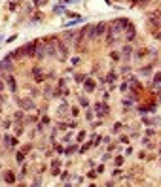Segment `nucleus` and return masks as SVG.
<instances>
[{"instance_id": "17", "label": "nucleus", "mask_w": 161, "mask_h": 187, "mask_svg": "<svg viewBox=\"0 0 161 187\" xmlns=\"http://www.w3.org/2000/svg\"><path fill=\"white\" fill-rule=\"evenodd\" d=\"M89 38H95V28H93V27L89 28Z\"/></svg>"}, {"instance_id": "16", "label": "nucleus", "mask_w": 161, "mask_h": 187, "mask_svg": "<svg viewBox=\"0 0 161 187\" xmlns=\"http://www.w3.org/2000/svg\"><path fill=\"white\" fill-rule=\"evenodd\" d=\"M140 74H142V76H148V74H150V68H142V70H140Z\"/></svg>"}, {"instance_id": "12", "label": "nucleus", "mask_w": 161, "mask_h": 187, "mask_svg": "<svg viewBox=\"0 0 161 187\" xmlns=\"http://www.w3.org/2000/svg\"><path fill=\"white\" fill-rule=\"evenodd\" d=\"M131 51H133V47H131V46H125L123 47V55H131Z\"/></svg>"}, {"instance_id": "5", "label": "nucleus", "mask_w": 161, "mask_h": 187, "mask_svg": "<svg viewBox=\"0 0 161 187\" xmlns=\"http://www.w3.org/2000/svg\"><path fill=\"white\" fill-rule=\"evenodd\" d=\"M34 57H36V59H44V57H46V46H36V53H34Z\"/></svg>"}, {"instance_id": "19", "label": "nucleus", "mask_w": 161, "mask_h": 187, "mask_svg": "<svg viewBox=\"0 0 161 187\" xmlns=\"http://www.w3.org/2000/svg\"><path fill=\"white\" fill-rule=\"evenodd\" d=\"M2 91H4V83L0 81V93H2Z\"/></svg>"}, {"instance_id": "11", "label": "nucleus", "mask_w": 161, "mask_h": 187, "mask_svg": "<svg viewBox=\"0 0 161 187\" xmlns=\"http://www.w3.org/2000/svg\"><path fill=\"white\" fill-rule=\"evenodd\" d=\"M80 104H82L83 108H87V106H89V102H87V98H83V96H80Z\"/></svg>"}, {"instance_id": "10", "label": "nucleus", "mask_w": 161, "mask_h": 187, "mask_svg": "<svg viewBox=\"0 0 161 187\" xmlns=\"http://www.w3.org/2000/svg\"><path fill=\"white\" fill-rule=\"evenodd\" d=\"M46 53L49 55V57H57V47H53V46H46Z\"/></svg>"}, {"instance_id": "14", "label": "nucleus", "mask_w": 161, "mask_h": 187, "mask_svg": "<svg viewBox=\"0 0 161 187\" xmlns=\"http://www.w3.org/2000/svg\"><path fill=\"white\" fill-rule=\"evenodd\" d=\"M74 151H76V146H70V147H66L64 153H68V155H70V153H74Z\"/></svg>"}, {"instance_id": "2", "label": "nucleus", "mask_w": 161, "mask_h": 187, "mask_svg": "<svg viewBox=\"0 0 161 187\" xmlns=\"http://www.w3.org/2000/svg\"><path fill=\"white\" fill-rule=\"evenodd\" d=\"M36 42H30V44H27V46L23 47L25 49V55H28V57H34V53H36Z\"/></svg>"}, {"instance_id": "18", "label": "nucleus", "mask_w": 161, "mask_h": 187, "mask_svg": "<svg viewBox=\"0 0 161 187\" xmlns=\"http://www.w3.org/2000/svg\"><path fill=\"white\" fill-rule=\"evenodd\" d=\"M34 4H36V6H42V4H46V0H34Z\"/></svg>"}, {"instance_id": "21", "label": "nucleus", "mask_w": 161, "mask_h": 187, "mask_svg": "<svg viewBox=\"0 0 161 187\" xmlns=\"http://www.w3.org/2000/svg\"><path fill=\"white\" fill-rule=\"evenodd\" d=\"M0 42H2V38H0Z\"/></svg>"}, {"instance_id": "1", "label": "nucleus", "mask_w": 161, "mask_h": 187, "mask_svg": "<svg viewBox=\"0 0 161 187\" xmlns=\"http://www.w3.org/2000/svg\"><path fill=\"white\" fill-rule=\"evenodd\" d=\"M95 112L99 117H104V115H108V106L104 104V102H97L95 104Z\"/></svg>"}, {"instance_id": "4", "label": "nucleus", "mask_w": 161, "mask_h": 187, "mask_svg": "<svg viewBox=\"0 0 161 187\" xmlns=\"http://www.w3.org/2000/svg\"><path fill=\"white\" fill-rule=\"evenodd\" d=\"M83 87H85V91H87V93H93V91H95V81L89 79V78H85V79H83Z\"/></svg>"}, {"instance_id": "13", "label": "nucleus", "mask_w": 161, "mask_h": 187, "mask_svg": "<svg viewBox=\"0 0 161 187\" xmlns=\"http://www.w3.org/2000/svg\"><path fill=\"white\" fill-rule=\"evenodd\" d=\"M6 144H8V146H15V140H14V138H6Z\"/></svg>"}, {"instance_id": "9", "label": "nucleus", "mask_w": 161, "mask_h": 187, "mask_svg": "<svg viewBox=\"0 0 161 187\" xmlns=\"http://www.w3.org/2000/svg\"><path fill=\"white\" fill-rule=\"evenodd\" d=\"M32 74H34V79H36V81H42V79H44V74H42L40 68H34V70H32Z\"/></svg>"}, {"instance_id": "15", "label": "nucleus", "mask_w": 161, "mask_h": 187, "mask_svg": "<svg viewBox=\"0 0 161 187\" xmlns=\"http://www.w3.org/2000/svg\"><path fill=\"white\" fill-rule=\"evenodd\" d=\"M72 36H74V30H70V32H64V38H66V40H70Z\"/></svg>"}, {"instance_id": "8", "label": "nucleus", "mask_w": 161, "mask_h": 187, "mask_svg": "<svg viewBox=\"0 0 161 187\" xmlns=\"http://www.w3.org/2000/svg\"><path fill=\"white\" fill-rule=\"evenodd\" d=\"M93 28H95V36H101V34H104L106 25H104V23H101V25H97V27H93Z\"/></svg>"}, {"instance_id": "6", "label": "nucleus", "mask_w": 161, "mask_h": 187, "mask_svg": "<svg viewBox=\"0 0 161 187\" xmlns=\"http://www.w3.org/2000/svg\"><path fill=\"white\" fill-rule=\"evenodd\" d=\"M150 23H152L156 28L159 27V13H157V11H154V13L150 15Z\"/></svg>"}, {"instance_id": "7", "label": "nucleus", "mask_w": 161, "mask_h": 187, "mask_svg": "<svg viewBox=\"0 0 161 187\" xmlns=\"http://www.w3.org/2000/svg\"><path fill=\"white\" fill-rule=\"evenodd\" d=\"M4 182L8 183V185H12V183H15V176L12 172H6L4 174Z\"/></svg>"}, {"instance_id": "3", "label": "nucleus", "mask_w": 161, "mask_h": 187, "mask_svg": "<svg viewBox=\"0 0 161 187\" xmlns=\"http://www.w3.org/2000/svg\"><path fill=\"white\" fill-rule=\"evenodd\" d=\"M17 102H19V106H21L23 110H32L34 108V102H32L30 98H19Z\"/></svg>"}, {"instance_id": "20", "label": "nucleus", "mask_w": 161, "mask_h": 187, "mask_svg": "<svg viewBox=\"0 0 161 187\" xmlns=\"http://www.w3.org/2000/svg\"><path fill=\"white\" fill-rule=\"evenodd\" d=\"M129 2H137V0H129Z\"/></svg>"}]
</instances>
